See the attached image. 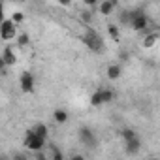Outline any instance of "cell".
Listing matches in <instances>:
<instances>
[{
    "label": "cell",
    "mask_w": 160,
    "mask_h": 160,
    "mask_svg": "<svg viewBox=\"0 0 160 160\" xmlns=\"http://www.w3.org/2000/svg\"><path fill=\"white\" fill-rule=\"evenodd\" d=\"M81 42L92 51V53H102L104 51V38L91 27L85 28V32L81 34Z\"/></svg>",
    "instance_id": "cell-1"
},
{
    "label": "cell",
    "mask_w": 160,
    "mask_h": 160,
    "mask_svg": "<svg viewBox=\"0 0 160 160\" xmlns=\"http://www.w3.org/2000/svg\"><path fill=\"white\" fill-rule=\"evenodd\" d=\"M151 21H149V15L143 12V10H132V19H130V27L138 32H151Z\"/></svg>",
    "instance_id": "cell-2"
},
{
    "label": "cell",
    "mask_w": 160,
    "mask_h": 160,
    "mask_svg": "<svg viewBox=\"0 0 160 160\" xmlns=\"http://www.w3.org/2000/svg\"><path fill=\"white\" fill-rule=\"evenodd\" d=\"M45 141H47V139L34 136V132H32L30 128L25 132V138H23V145H25L27 149L34 151V152H38V151H43V147H45Z\"/></svg>",
    "instance_id": "cell-3"
},
{
    "label": "cell",
    "mask_w": 160,
    "mask_h": 160,
    "mask_svg": "<svg viewBox=\"0 0 160 160\" xmlns=\"http://www.w3.org/2000/svg\"><path fill=\"white\" fill-rule=\"evenodd\" d=\"M77 138H79V141H81L87 149H94L98 145V139H96L94 132L89 126H81V128H79L77 130Z\"/></svg>",
    "instance_id": "cell-4"
},
{
    "label": "cell",
    "mask_w": 160,
    "mask_h": 160,
    "mask_svg": "<svg viewBox=\"0 0 160 160\" xmlns=\"http://www.w3.org/2000/svg\"><path fill=\"white\" fill-rule=\"evenodd\" d=\"M17 36V25H13L12 19H4V23L0 25V38L4 42H10Z\"/></svg>",
    "instance_id": "cell-5"
},
{
    "label": "cell",
    "mask_w": 160,
    "mask_h": 160,
    "mask_svg": "<svg viewBox=\"0 0 160 160\" xmlns=\"http://www.w3.org/2000/svg\"><path fill=\"white\" fill-rule=\"evenodd\" d=\"M34 85H36L34 75L30 72H23L21 77H19V87H21V91L27 92V94H32L34 92Z\"/></svg>",
    "instance_id": "cell-6"
},
{
    "label": "cell",
    "mask_w": 160,
    "mask_h": 160,
    "mask_svg": "<svg viewBox=\"0 0 160 160\" xmlns=\"http://www.w3.org/2000/svg\"><path fill=\"white\" fill-rule=\"evenodd\" d=\"M0 58H2V62L6 64V68L17 64V55H15V51H13L12 45H6V47H4V51H2V55H0Z\"/></svg>",
    "instance_id": "cell-7"
},
{
    "label": "cell",
    "mask_w": 160,
    "mask_h": 160,
    "mask_svg": "<svg viewBox=\"0 0 160 160\" xmlns=\"http://www.w3.org/2000/svg\"><path fill=\"white\" fill-rule=\"evenodd\" d=\"M98 6V12L100 15H111L117 8V0H102V2L96 4Z\"/></svg>",
    "instance_id": "cell-8"
},
{
    "label": "cell",
    "mask_w": 160,
    "mask_h": 160,
    "mask_svg": "<svg viewBox=\"0 0 160 160\" xmlns=\"http://www.w3.org/2000/svg\"><path fill=\"white\" fill-rule=\"evenodd\" d=\"M139 149H141V139H139V138H134V139H130V141L124 143V151H126V154H130V156H136V154L139 152Z\"/></svg>",
    "instance_id": "cell-9"
},
{
    "label": "cell",
    "mask_w": 160,
    "mask_h": 160,
    "mask_svg": "<svg viewBox=\"0 0 160 160\" xmlns=\"http://www.w3.org/2000/svg\"><path fill=\"white\" fill-rule=\"evenodd\" d=\"M106 73H108V77L111 79V81H115V79H119L122 75V68H121V64H109Z\"/></svg>",
    "instance_id": "cell-10"
},
{
    "label": "cell",
    "mask_w": 160,
    "mask_h": 160,
    "mask_svg": "<svg viewBox=\"0 0 160 160\" xmlns=\"http://www.w3.org/2000/svg\"><path fill=\"white\" fill-rule=\"evenodd\" d=\"M30 130L34 132V136L43 138V139H47V136H49V128H47V124H43V122H36Z\"/></svg>",
    "instance_id": "cell-11"
},
{
    "label": "cell",
    "mask_w": 160,
    "mask_h": 160,
    "mask_svg": "<svg viewBox=\"0 0 160 160\" xmlns=\"http://www.w3.org/2000/svg\"><path fill=\"white\" fill-rule=\"evenodd\" d=\"M156 42H158V32H147L145 34V38H143V47L145 49H151V47H154L156 45Z\"/></svg>",
    "instance_id": "cell-12"
},
{
    "label": "cell",
    "mask_w": 160,
    "mask_h": 160,
    "mask_svg": "<svg viewBox=\"0 0 160 160\" xmlns=\"http://www.w3.org/2000/svg\"><path fill=\"white\" fill-rule=\"evenodd\" d=\"M68 111L66 109H62V108H58V109H55L53 111V121L57 122V124H64L66 121H68Z\"/></svg>",
    "instance_id": "cell-13"
},
{
    "label": "cell",
    "mask_w": 160,
    "mask_h": 160,
    "mask_svg": "<svg viewBox=\"0 0 160 160\" xmlns=\"http://www.w3.org/2000/svg\"><path fill=\"white\" fill-rule=\"evenodd\" d=\"M100 92H102V102H104V104L113 102V100H115V96H117L113 89H100Z\"/></svg>",
    "instance_id": "cell-14"
},
{
    "label": "cell",
    "mask_w": 160,
    "mask_h": 160,
    "mask_svg": "<svg viewBox=\"0 0 160 160\" xmlns=\"http://www.w3.org/2000/svg\"><path fill=\"white\" fill-rule=\"evenodd\" d=\"M91 106H92V108H102V106H104V102H102V92H100V89H98V91H94V92L91 94Z\"/></svg>",
    "instance_id": "cell-15"
},
{
    "label": "cell",
    "mask_w": 160,
    "mask_h": 160,
    "mask_svg": "<svg viewBox=\"0 0 160 160\" xmlns=\"http://www.w3.org/2000/svg\"><path fill=\"white\" fill-rule=\"evenodd\" d=\"M121 138H122V139H124V143H126V141H130V139L138 138V134H136V130H134V128H122V130H121Z\"/></svg>",
    "instance_id": "cell-16"
},
{
    "label": "cell",
    "mask_w": 160,
    "mask_h": 160,
    "mask_svg": "<svg viewBox=\"0 0 160 160\" xmlns=\"http://www.w3.org/2000/svg\"><path fill=\"white\" fill-rule=\"evenodd\" d=\"M108 34H109V38H111V40H115V42H119V38H121L119 27H115L113 23H111V25H108Z\"/></svg>",
    "instance_id": "cell-17"
},
{
    "label": "cell",
    "mask_w": 160,
    "mask_h": 160,
    "mask_svg": "<svg viewBox=\"0 0 160 160\" xmlns=\"http://www.w3.org/2000/svg\"><path fill=\"white\" fill-rule=\"evenodd\" d=\"M28 43H30V36H28L27 32H21V34H17V45H19V47H23V49H25Z\"/></svg>",
    "instance_id": "cell-18"
},
{
    "label": "cell",
    "mask_w": 160,
    "mask_h": 160,
    "mask_svg": "<svg viewBox=\"0 0 160 160\" xmlns=\"http://www.w3.org/2000/svg\"><path fill=\"white\" fill-rule=\"evenodd\" d=\"M49 160H64V154H62V151L57 145H51V156H49Z\"/></svg>",
    "instance_id": "cell-19"
},
{
    "label": "cell",
    "mask_w": 160,
    "mask_h": 160,
    "mask_svg": "<svg viewBox=\"0 0 160 160\" xmlns=\"http://www.w3.org/2000/svg\"><path fill=\"white\" fill-rule=\"evenodd\" d=\"M10 19L13 21V25H19V23L25 21V13H23V12H13V13L10 15Z\"/></svg>",
    "instance_id": "cell-20"
},
{
    "label": "cell",
    "mask_w": 160,
    "mask_h": 160,
    "mask_svg": "<svg viewBox=\"0 0 160 160\" xmlns=\"http://www.w3.org/2000/svg\"><path fill=\"white\" fill-rule=\"evenodd\" d=\"M130 19H132V10L122 12V15H121V23H122V25H130Z\"/></svg>",
    "instance_id": "cell-21"
},
{
    "label": "cell",
    "mask_w": 160,
    "mask_h": 160,
    "mask_svg": "<svg viewBox=\"0 0 160 160\" xmlns=\"http://www.w3.org/2000/svg\"><path fill=\"white\" fill-rule=\"evenodd\" d=\"M79 19H81L83 23H87V25H89V23L92 21V13H91V12H81V15H79Z\"/></svg>",
    "instance_id": "cell-22"
},
{
    "label": "cell",
    "mask_w": 160,
    "mask_h": 160,
    "mask_svg": "<svg viewBox=\"0 0 160 160\" xmlns=\"http://www.w3.org/2000/svg\"><path fill=\"white\" fill-rule=\"evenodd\" d=\"M119 60H121V62H128V60H130V53H128V51H121V53H119Z\"/></svg>",
    "instance_id": "cell-23"
},
{
    "label": "cell",
    "mask_w": 160,
    "mask_h": 160,
    "mask_svg": "<svg viewBox=\"0 0 160 160\" xmlns=\"http://www.w3.org/2000/svg\"><path fill=\"white\" fill-rule=\"evenodd\" d=\"M68 160H87V158H85V154H81V152H73V154L68 156Z\"/></svg>",
    "instance_id": "cell-24"
},
{
    "label": "cell",
    "mask_w": 160,
    "mask_h": 160,
    "mask_svg": "<svg viewBox=\"0 0 160 160\" xmlns=\"http://www.w3.org/2000/svg\"><path fill=\"white\" fill-rule=\"evenodd\" d=\"M12 160H28V156H27L25 152H15V154L12 156Z\"/></svg>",
    "instance_id": "cell-25"
},
{
    "label": "cell",
    "mask_w": 160,
    "mask_h": 160,
    "mask_svg": "<svg viewBox=\"0 0 160 160\" xmlns=\"http://www.w3.org/2000/svg\"><path fill=\"white\" fill-rule=\"evenodd\" d=\"M36 160H49V156H47L43 151H38V152H36Z\"/></svg>",
    "instance_id": "cell-26"
},
{
    "label": "cell",
    "mask_w": 160,
    "mask_h": 160,
    "mask_svg": "<svg viewBox=\"0 0 160 160\" xmlns=\"http://www.w3.org/2000/svg\"><path fill=\"white\" fill-rule=\"evenodd\" d=\"M4 15H6V13H4V2H0V25H2L4 19H6Z\"/></svg>",
    "instance_id": "cell-27"
},
{
    "label": "cell",
    "mask_w": 160,
    "mask_h": 160,
    "mask_svg": "<svg viewBox=\"0 0 160 160\" xmlns=\"http://www.w3.org/2000/svg\"><path fill=\"white\" fill-rule=\"evenodd\" d=\"M6 73V64L2 62V58H0V75H4Z\"/></svg>",
    "instance_id": "cell-28"
},
{
    "label": "cell",
    "mask_w": 160,
    "mask_h": 160,
    "mask_svg": "<svg viewBox=\"0 0 160 160\" xmlns=\"http://www.w3.org/2000/svg\"><path fill=\"white\" fill-rule=\"evenodd\" d=\"M0 160H12V158H10V156H4V154H2V156H0Z\"/></svg>",
    "instance_id": "cell-29"
},
{
    "label": "cell",
    "mask_w": 160,
    "mask_h": 160,
    "mask_svg": "<svg viewBox=\"0 0 160 160\" xmlns=\"http://www.w3.org/2000/svg\"><path fill=\"white\" fill-rule=\"evenodd\" d=\"M152 160H158V158H152Z\"/></svg>",
    "instance_id": "cell-30"
}]
</instances>
